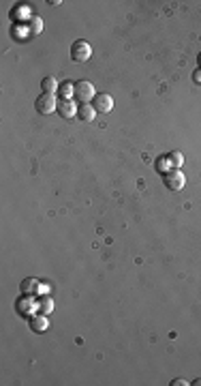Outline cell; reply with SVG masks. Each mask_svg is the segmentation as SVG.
<instances>
[{
	"label": "cell",
	"mask_w": 201,
	"mask_h": 386,
	"mask_svg": "<svg viewBox=\"0 0 201 386\" xmlns=\"http://www.w3.org/2000/svg\"><path fill=\"white\" fill-rule=\"evenodd\" d=\"M163 183H165V187L169 189V191H173V193H178V191H182L184 189V185H186V176H184V172L182 170H169L167 174H163Z\"/></svg>",
	"instance_id": "obj_1"
},
{
	"label": "cell",
	"mask_w": 201,
	"mask_h": 386,
	"mask_svg": "<svg viewBox=\"0 0 201 386\" xmlns=\"http://www.w3.org/2000/svg\"><path fill=\"white\" fill-rule=\"evenodd\" d=\"M75 99H77V103H90L92 99L96 97V92H94V84L88 82V80H79V82H75V94H73Z\"/></svg>",
	"instance_id": "obj_2"
},
{
	"label": "cell",
	"mask_w": 201,
	"mask_h": 386,
	"mask_svg": "<svg viewBox=\"0 0 201 386\" xmlns=\"http://www.w3.org/2000/svg\"><path fill=\"white\" fill-rule=\"evenodd\" d=\"M92 56V47H90V43L88 41H83V39H77L71 45V58H73V63H86V60H90Z\"/></svg>",
	"instance_id": "obj_3"
},
{
	"label": "cell",
	"mask_w": 201,
	"mask_h": 386,
	"mask_svg": "<svg viewBox=\"0 0 201 386\" xmlns=\"http://www.w3.org/2000/svg\"><path fill=\"white\" fill-rule=\"evenodd\" d=\"M35 107H37V112L39 114H43V116H47V114H52V112H56L58 109V99H56V94H41V97L35 101Z\"/></svg>",
	"instance_id": "obj_4"
},
{
	"label": "cell",
	"mask_w": 201,
	"mask_h": 386,
	"mask_svg": "<svg viewBox=\"0 0 201 386\" xmlns=\"http://www.w3.org/2000/svg\"><path fill=\"white\" fill-rule=\"evenodd\" d=\"M77 109H79V103H75L73 99H58V114H60L62 118H75L77 116Z\"/></svg>",
	"instance_id": "obj_5"
},
{
	"label": "cell",
	"mask_w": 201,
	"mask_h": 386,
	"mask_svg": "<svg viewBox=\"0 0 201 386\" xmlns=\"http://www.w3.org/2000/svg\"><path fill=\"white\" fill-rule=\"evenodd\" d=\"M30 296L32 294H24L15 300V309H18V313L24 317H30V311H37V303Z\"/></svg>",
	"instance_id": "obj_6"
},
{
	"label": "cell",
	"mask_w": 201,
	"mask_h": 386,
	"mask_svg": "<svg viewBox=\"0 0 201 386\" xmlns=\"http://www.w3.org/2000/svg\"><path fill=\"white\" fill-rule=\"evenodd\" d=\"M92 105H94V109L100 112V114H107V112H112V107H114V97L107 92H98L96 97L92 99Z\"/></svg>",
	"instance_id": "obj_7"
},
{
	"label": "cell",
	"mask_w": 201,
	"mask_h": 386,
	"mask_svg": "<svg viewBox=\"0 0 201 386\" xmlns=\"http://www.w3.org/2000/svg\"><path fill=\"white\" fill-rule=\"evenodd\" d=\"M28 324H30V330H35V333H45L49 328V320H47V315L43 313H35V315H30L28 317Z\"/></svg>",
	"instance_id": "obj_8"
},
{
	"label": "cell",
	"mask_w": 201,
	"mask_h": 386,
	"mask_svg": "<svg viewBox=\"0 0 201 386\" xmlns=\"http://www.w3.org/2000/svg\"><path fill=\"white\" fill-rule=\"evenodd\" d=\"M77 118L81 123H92L96 118V109L92 103H79V109H77Z\"/></svg>",
	"instance_id": "obj_9"
},
{
	"label": "cell",
	"mask_w": 201,
	"mask_h": 386,
	"mask_svg": "<svg viewBox=\"0 0 201 386\" xmlns=\"http://www.w3.org/2000/svg\"><path fill=\"white\" fill-rule=\"evenodd\" d=\"M52 311H54V298L47 296V294H39V298H37V313L49 315Z\"/></svg>",
	"instance_id": "obj_10"
},
{
	"label": "cell",
	"mask_w": 201,
	"mask_h": 386,
	"mask_svg": "<svg viewBox=\"0 0 201 386\" xmlns=\"http://www.w3.org/2000/svg\"><path fill=\"white\" fill-rule=\"evenodd\" d=\"M39 286L41 283L37 279H24L20 283V290H22V294H32V296H39Z\"/></svg>",
	"instance_id": "obj_11"
},
{
	"label": "cell",
	"mask_w": 201,
	"mask_h": 386,
	"mask_svg": "<svg viewBox=\"0 0 201 386\" xmlns=\"http://www.w3.org/2000/svg\"><path fill=\"white\" fill-rule=\"evenodd\" d=\"M24 24H26V30H28L30 37H37V34H41V30H43V20L37 15H32L30 20L24 22Z\"/></svg>",
	"instance_id": "obj_12"
},
{
	"label": "cell",
	"mask_w": 201,
	"mask_h": 386,
	"mask_svg": "<svg viewBox=\"0 0 201 386\" xmlns=\"http://www.w3.org/2000/svg\"><path fill=\"white\" fill-rule=\"evenodd\" d=\"M58 97L60 99H71L73 94H75V82H69V80H64L60 86H58Z\"/></svg>",
	"instance_id": "obj_13"
},
{
	"label": "cell",
	"mask_w": 201,
	"mask_h": 386,
	"mask_svg": "<svg viewBox=\"0 0 201 386\" xmlns=\"http://www.w3.org/2000/svg\"><path fill=\"white\" fill-rule=\"evenodd\" d=\"M58 86H60V84L56 82V77L49 75V77H43V82H41V90H43L45 94H56Z\"/></svg>",
	"instance_id": "obj_14"
},
{
	"label": "cell",
	"mask_w": 201,
	"mask_h": 386,
	"mask_svg": "<svg viewBox=\"0 0 201 386\" xmlns=\"http://www.w3.org/2000/svg\"><path fill=\"white\" fill-rule=\"evenodd\" d=\"M20 17H26V22L32 17V15H30V9H28V5H20V7H15L13 11H11V20L18 22Z\"/></svg>",
	"instance_id": "obj_15"
},
{
	"label": "cell",
	"mask_w": 201,
	"mask_h": 386,
	"mask_svg": "<svg viewBox=\"0 0 201 386\" xmlns=\"http://www.w3.org/2000/svg\"><path fill=\"white\" fill-rule=\"evenodd\" d=\"M154 168H156L158 174H167L169 170H173V168H171V163H169V159H167V154H163V157H158V159H156Z\"/></svg>",
	"instance_id": "obj_16"
},
{
	"label": "cell",
	"mask_w": 201,
	"mask_h": 386,
	"mask_svg": "<svg viewBox=\"0 0 201 386\" xmlns=\"http://www.w3.org/2000/svg\"><path fill=\"white\" fill-rule=\"evenodd\" d=\"M167 159H169V163H171V168H175V170H180V166L184 163V154L182 152H178V150H173V152H169L167 154Z\"/></svg>",
	"instance_id": "obj_17"
},
{
	"label": "cell",
	"mask_w": 201,
	"mask_h": 386,
	"mask_svg": "<svg viewBox=\"0 0 201 386\" xmlns=\"http://www.w3.org/2000/svg\"><path fill=\"white\" fill-rule=\"evenodd\" d=\"M182 384H186V380H182V377H178V380L171 382V386H182Z\"/></svg>",
	"instance_id": "obj_18"
},
{
	"label": "cell",
	"mask_w": 201,
	"mask_h": 386,
	"mask_svg": "<svg viewBox=\"0 0 201 386\" xmlns=\"http://www.w3.org/2000/svg\"><path fill=\"white\" fill-rule=\"evenodd\" d=\"M192 80H195V82H201V69H197V71H195V77H192Z\"/></svg>",
	"instance_id": "obj_19"
},
{
	"label": "cell",
	"mask_w": 201,
	"mask_h": 386,
	"mask_svg": "<svg viewBox=\"0 0 201 386\" xmlns=\"http://www.w3.org/2000/svg\"><path fill=\"white\" fill-rule=\"evenodd\" d=\"M192 386H201V377H199V380H195V382H192Z\"/></svg>",
	"instance_id": "obj_20"
},
{
	"label": "cell",
	"mask_w": 201,
	"mask_h": 386,
	"mask_svg": "<svg viewBox=\"0 0 201 386\" xmlns=\"http://www.w3.org/2000/svg\"><path fill=\"white\" fill-rule=\"evenodd\" d=\"M199 69H201V54H199Z\"/></svg>",
	"instance_id": "obj_21"
}]
</instances>
